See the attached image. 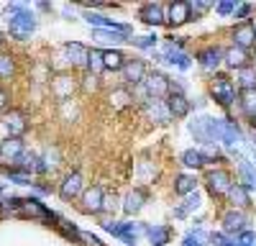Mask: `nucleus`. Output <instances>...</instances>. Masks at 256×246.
<instances>
[{
  "instance_id": "obj_1",
  "label": "nucleus",
  "mask_w": 256,
  "mask_h": 246,
  "mask_svg": "<svg viewBox=\"0 0 256 246\" xmlns=\"http://www.w3.org/2000/svg\"><path fill=\"white\" fill-rule=\"evenodd\" d=\"M238 136H241V131H238L236 123L223 120V118H212V141L223 144V146H228V149H236Z\"/></svg>"
},
{
  "instance_id": "obj_2",
  "label": "nucleus",
  "mask_w": 256,
  "mask_h": 246,
  "mask_svg": "<svg viewBox=\"0 0 256 246\" xmlns=\"http://www.w3.org/2000/svg\"><path fill=\"white\" fill-rule=\"evenodd\" d=\"M8 26H10V36H13V38H20V41H24L26 36H31V34L36 31V18H34V16L24 8L20 13L10 16Z\"/></svg>"
},
{
  "instance_id": "obj_3",
  "label": "nucleus",
  "mask_w": 256,
  "mask_h": 246,
  "mask_svg": "<svg viewBox=\"0 0 256 246\" xmlns=\"http://www.w3.org/2000/svg\"><path fill=\"white\" fill-rule=\"evenodd\" d=\"M210 92L216 98V102H220L223 108H230L233 100H236V85L228 77H216L210 82Z\"/></svg>"
},
{
  "instance_id": "obj_4",
  "label": "nucleus",
  "mask_w": 256,
  "mask_h": 246,
  "mask_svg": "<svg viewBox=\"0 0 256 246\" xmlns=\"http://www.w3.org/2000/svg\"><path fill=\"white\" fill-rule=\"evenodd\" d=\"M205 182H208V190H210V195H212V198H223V195H228V192H230V188H233V180H230V174H228L226 170L208 172Z\"/></svg>"
},
{
  "instance_id": "obj_5",
  "label": "nucleus",
  "mask_w": 256,
  "mask_h": 246,
  "mask_svg": "<svg viewBox=\"0 0 256 246\" xmlns=\"http://www.w3.org/2000/svg\"><path fill=\"white\" fill-rule=\"evenodd\" d=\"M144 90L148 92V98H169V77H164L162 72H148L144 80Z\"/></svg>"
},
{
  "instance_id": "obj_6",
  "label": "nucleus",
  "mask_w": 256,
  "mask_h": 246,
  "mask_svg": "<svg viewBox=\"0 0 256 246\" xmlns=\"http://www.w3.org/2000/svg\"><path fill=\"white\" fill-rule=\"evenodd\" d=\"M84 20H88L90 26H98V31H116V34H131V26H126V24H118V20H110V18H105V16H98L92 10H84Z\"/></svg>"
},
{
  "instance_id": "obj_7",
  "label": "nucleus",
  "mask_w": 256,
  "mask_h": 246,
  "mask_svg": "<svg viewBox=\"0 0 256 246\" xmlns=\"http://www.w3.org/2000/svg\"><path fill=\"white\" fill-rule=\"evenodd\" d=\"M144 110H146V116L152 118L154 123H159V126H166V123L172 120V116H169V110H166V102H162L156 98L144 100Z\"/></svg>"
},
{
  "instance_id": "obj_8",
  "label": "nucleus",
  "mask_w": 256,
  "mask_h": 246,
  "mask_svg": "<svg viewBox=\"0 0 256 246\" xmlns=\"http://www.w3.org/2000/svg\"><path fill=\"white\" fill-rule=\"evenodd\" d=\"M123 80L128 82V85H144V80H146V64L141 59H131V62H126L123 64Z\"/></svg>"
},
{
  "instance_id": "obj_9",
  "label": "nucleus",
  "mask_w": 256,
  "mask_h": 246,
  "mask_svg": "<svg viewBox=\"0 0 256 246\" xmlns=\"http://www.w3.org/2000/svg\"><path fill=\"white\" fill-rule=\"evenodd\" d=\"M24 154V144H20V138H6V141H0V164H16V159Z\"/></svg>"
},
{
  "instance_id": "obj_10",
  "label": "nucleus",
  "mask_w": 256,
  "mask_h": 246,
  "mask_svg": "<svg viewBox=\"0 0 256 246\" xmlns=\"http://www.w3.org/2000/svg\"><path fill=\"white\" fill-rule=\"evenodd\" d=\"M82 205L88 213H100L105 208V192L102 188H98V184H92V188H88L82 192Z\"/></svg>"
},
{
  "instance_id": "obj_11",
  "label": "nucleus",
  "mask_w": 256,
  "mask_h": 246,
  "mask_svg": "<svg viewBox=\"0 0 256 246\" xmlns=\"http://www.w3.org/2000/svg\"><path fill=\"white\" fill-rule=\"evenodd\" d=\"M233 41H236L233 46H238L244 52L251 49L256 44V28H254V24H238L236 28H233Z\"/></svg>"
},
{
  "instance_id": "obj_12",
  "label": "nucleus",
  "mask_w": 256,
  "mask_h": 246,
  "mask_svg": "<svg viewBox=\"0 0 256 246\" xmlns=\"http://www.w3.org/2000/svg\"><path fill=\"white\" fill-rule=\"evenodd\" d=\"M246 226H248V218H246V213L244 210H228L226 216H223V231L226 234H244L246 231Z\"/></svg>"
},
{
  "instance_id": "obj_13",
  "label": "nucleus",
  "mask_w": 256,
  "mask_h": 246,
  "mask_svg": "<svg viewBox=\"0 0 256 246\" xmlns=\"http://www.w3.org/2000/svg\"><path fill=\"white\" fill-rule=\"evenodd\" d=\"M190 134L195 136L198 141H202V144H212V118L210 116L195 118L190 123Z\"/></svg>"
},
{
  "instance_id": "obj_14",
  "label": "nucleus",
  "mask_w": 256,
  "mask_h": 246,
  "mask_svg": "<svg viewBox=\"0 0 256 246\" xmlns=\"http://www.w3.org/2000/svg\"><path fill=\"white\" fill-rule=\"evenodd\" d=\"M174 41H177V38H174ZM159 59L166 62V64L180 67V70H187V67H190V62H192L184 52H180V41H177V44H166V49H164V54H162Z\"/></svg>"
},
{
  "instance_id": "obj_15",
  "label": "nucleus",
  "mask_w": 256,
  "mask_h": 246,
  "mask_svg": "<svg viewBox=\"0 0 256 246\" xmlns=\"http://www.w3.org/2000/svg\"><path fill=\"white\" fill-rule=\"evenodd\" d=\"M59 195H62V200H77L80 195H82V174L80 172H72V174H67V180L62 182V190H59Z\"/></svg>"
},
{
  "instance_id": "obj_16",
  "label": "nucleus",
  "mask_w": 256,
  "mask_h": 246,
  "mask_svg": "<svg viewBox=\"0 0 256 246\" xmlns=\"http://www.w3.org/2000/svg\"><path fill=\"white\" fill-rule=\"evenodd\" d=\"M138 18L148 26H162V24H166V10L159 3H148L138 10Z\"/></svg>"
},
{
  "instance_id": "obj_17",
  "label": "nucleus",
  "mask_w": 256,
  "mask_h": 246,
  "mask_svg": "<svg viewBox=\"0 0 256 246\" xmlns=\"http://www.w3.org/2000/svg\"><path fill=\"white\" fill-rule=\"evenodd\" d=\"M233 156L238 159V174H241V184L246 190H256V170L248 159H244L236 149H233Z\"/></svg>"
},
{
  "instance_id": "obj_18",
  "label": "nucleus",
  "mask_w": 256,
  "mask_h": 246,
  "mask_svg": "<svg viewBox=\"0 0 256 246\" xmlns=\"http://www.w3.org/2000/svg\"><path fill=\"white\" fill-rule=\"evenodd\" d=\"M3 128H6V134H8V138H20L26 134V118L20 116V113H8L6 116V120H3Z\"/></svg>"
},
{
  "instance_id": "obj_19",
  "label": "nucleus",
  "mask_w": 256,
  "mask_h": 246,
  "mask_svg": "<svg viewBox=\"0 0 256 246\" xmlns=\"http://www.w3.org/2000/svg\"><path fill=\"white\" fill-rule=\"evenodd\" d=\"M190 18H192L190 3H172L166 8V24H172V26H182Z\"/></svg>"
},
{
  "instance_id": "obj_20",
  "label": "nucleus",
  "mask_w": 256,
  "mask_h": 246,
  "mask_svg": "<svg viewBox=\"0 0 256 246\" xmlns=\"http://www.w3.org/2000/svg\"><path fill=\"white\" fill-rule=\"evenodd\" d=\"M146 238L152 246H166L172 238V228L169 226H146Z\"/></svg>"
},
{
  "instance_id": "obj_21",
  "label": "nucleus",
  "mask_w": 256,
  "mask_h": 246,
  "mask_svg": "<svg viewBox=\"0 0 256 246\" xmlns=\"http://www.w3.org/2000/svg\"><path fill=\"white\" fill-rule=\"evenodd\" d=\"M64 54H67L70 59V64L72 67H82V64H88V49H84L82 44H74V41H70V44H64Z\"/></svg>"
},
{
  "instance_id": "obj_22",
  "label": "nucleus",
  "mask_w": 256,
  "mask_h": 246,
  "mask_svg": "<svg viewBox=\"0 0 256 246\" xmlns=\"http://www.w3.org/2000/svg\"><path fill=\"white\" fill-rule=\"evenodd\" d=\"M182 164L187 170H202L205 164H210V159L200 149H187V152H182Z\"/></svg>"
},
{
  "instance_id": "obj_23",
  "label": "nucleus",
  "mask_w": 256,
  "mask_h": 246,
  "mask_svg": "<svg viewBox=\"0 0 256 246\" xmlns=\"http://www.w3.org/2000/svg\"><path fill=\"white\" fill-rule=\"evenodd\" d=\"M198 59H200V64L205 70H216L220 62H223V49L220 46H208V49H202L198 54Z\"/></svg>"
},
{
  "instance_id": "obj_24",
  "label": "nucleus",
  "mask_w": 256,
  "mask_h": 246,
  "mask_svg": "<svg viewBox=\"0 0 256 246\" xmlns=\"http://www.w3.org/2000/svg\"><path fill=\"white\" fill-rule=\"evenodd\" d=\"M223 62H226L228 67H233V70H244L246 62H248V56H246V52L238 49V46H228V49H223Z\"/></svg>"
},
{
  "instance_id": "obj_25",
  "label": "nucleus",
  "mask_w": 256,
  "mask_h": 246,
  "mask_svg": "<svg viewBox=\"0 0 256 246\" xmlns=\"http://www.w3.org/2000/svg\"><path fill=\"white\" fill-rule=\"evenodd\" d=\"M166 110L172 118H184L190 113V102L184 95H169L166 98Z\"/></svg>"
},
{
  "instance_id": "obj_26",
  "label": "nucleus",
  "mask_w": 256,
  "mask_h": 246,
  "mask_svg": "<svg viewBox=\"0 0 256 246\" xmlns=\"http://www.w3.org/2000/svg\"><path fill=\"white\" fill-rule=\"evenodd\" d=\"M52 90L59 100H67L72 92H74V80L67 77V74H56V80L52 82Z\"/></svg>"
},
{
  "instance_id": "obj_27",
  "label": "nucleus",
  "mask_w": 256,
  "mask_h": 246,
  "mask_svg": "<svg viewBox=\"0 0 256 246\" xmlns=\"http://www.w3.org/2000/svg\"><path fill=\"white\" fill-rule=\"evenodd\" d=\"M141 234H146V226H141V223H123L120 226V238L128 246H136V241H138Z\"/></svg>"
},
{
  "instance_id": "obj_28",
  "label": "nucleus",
  "mask_w": 256,
  "mask_h": 246,
  "mask_svg": "<svg viewBox=\"0 0 256 246\" xmlns=\"http://www.w3.org/2000/svg\"><path fill=\"white\" fill-rule=\"evenodd\" d=\"M144 202H146V190H134V192H128L126 195V202H123V208H126V213H138L141 208H144Z\"/></svg>"
},
{
  "instance_id": "obj_29",
  "label": "nucleus",
  "mask_w": 256,
  "mask_h": 246,
  "mask_svg": "<svg viewBox=\"0 0 256 246\" xmlns=\"http://www.w3.org/2000/svg\"><path fill=\"white\" fill-rule=\"evenodd\" d=\"M20 213H24V216H31V218H54L46 208H44V205H41L38 200H24V205H20Z\"/></svg>"
},
{
  "instance_id": "obj_30",
  "label": "nucleus",
  "mask_w": 256,
  "mask_h": 246,
  "mask_svg": "<svg viewBox=\"0 0 256 246\" xmlns=\"http://www.w3.org/2000/svg\"><path fill=\"white\" fill-rule=\"evenodd\" d=\"M198 208H200V192L195 190V192H190V195L184 198V202L174 210V216H177V218H187L192 210H198Z\"/></svg>"
},
{
  "instance_id": "obj_31",
  "label": "nucleus",
  "mask_w": 256,
  "mask_h": 246,
  "mask_svg": "<svg viewBox=\"0 0 256 246\" xmlns=\"http://www.w3.org/2000/svg\"><path fill=\"white\" fill-rule=\"evenodd\" d=\"M241 106L246 110V116L254 123V131H256V90H244L241 92Z\"/></svg>"
},
{
  "instance_id": "obj_32",
  "label": "nucleus",
  "mask_w": 256,
  "mask_h": 246,
  "mask_svg": "<svg viewBox=\"0 0 256 246\" xmlns=\"http://www.w3.org/2000/svg\"><path fill=\"white\" fill-rule=\"evenodd\" d=\"M198 190V180L192 177V174H180L174 180V192L177 195H190V192H195Z\"/></svg>"
},
{
  "instance_id": "obj_33",
  "label": "nucleus",
  "mask_w": 256,
  "mask_h": 246,
  "mask_svg": "<svg viewBox=\"0 0 256 246\" xmlns=\"http://www.w3.org/2000/svg\"><path fill=\"white\" fill-rule=\"evenodd\" d=\"M134 102V95L128 92L126 88H118V90H113V95H110V106L116 108V110H123V108H128Z\"/></svg>"
},
{
  "instance_id": "obj_34",
  "label": "nucleus",
  "mask_w": 256,
  "mask_h": 246,
  "mask_svg": "<svg viewBox=\"0 0 256 246\" xmlns=\"http://www.w3.org/2000/svg\"><path fill=\"white\" fill-rule=\"evenodd\" d=\"M228 195H230V202H233V205H238V208H248V205H251L248 190L244 188V184H233Z\"/></svg>"
},
{
  "instance_id": "obj_35",
  "label": "nucleus",
  "mask_w": 256,
  "mask_h": 246,
  "mask_svg": "<svg viewBox=\"0 0 256 246\" xmlns=\"http://www.w3.org/2000/svg\"><path fill=\"white\" fill-rule=\"evenodd\" d=\"M102 62H105V70H123V64H126V59L118 49L102 52Z\"/></svg>"
},
{
  "instance_id": "obj_36",
  "label": "nucleus",
  "mask_w": 256,
  "mask_h": 246,
  "mask_svg": "<svg viewBox=\"0 0 256 246\" xmlns=\"http://www.w3.org/2000/svg\"><path fill=\"white\" fill-rule=\"evenodd\" d=\"M238 82H241L244 90H256V70L254 67L238 70Z\"/></svg>"
},
{
  "instance_id": "obj_37",
  "label": "nucleus",
  "mask_w": 256,
  "mask_h": 246,
  "mask_svg": "<svg viewBox=\"0 0 256 246\" xmlns=\"http://www.w3.org/2000/svg\"><path fill=\"white\" fill-rule=\"evenodd\" d=\"M84 67H88L92 74H98V72H102L105 70V62H102V52H98V49H92L90 54H88V64H84Z\"/></svg>"
},
{
  "instance_id": "obj_38",
  "label": "nucleus",
  "mask_w": 256,
  "mask_h": 246,
  "mask_svg": "<svg viewBox=\"0 0 256 246\" xmlns=\"http://www.w3.org/2000/svg\"><path fill=\"white\" fill-rule=\"evenodd\" d=\"M92 36H95L98 41H105V44H120V41H128L126 34H116V31H98V28H95Z\"/></svg>"
},
{
  "instance_id": "obj_39",
  "label": "nucleus",
  "mask_w": 256,
  "mask_h": 246,
  "mask_svg": "<svg viewBox=\"0 0 256 246\" xmlns=\"http://www.w3.org/2000/svg\"><path fill=\"white\" fill-rule=\"evenodd\" d=\"M20 205H24V200H20V198H6V200H0V216L20 213Z\"/></svg>"
},
{
  "instance_id": "obj_40",
  "label": "nucleus",
  "mask_w": 256,
  "mask_h": 246,
  "mask_svg": "<svg viewBox=\"0 0 256 246\" xmlns=\"http://www.w3.org/2000/svg\"><path fill=\"white\" fill-rule=\"evenodd\" d=\"M13 70H16L13 56H10V54H0V80L10 77V74H13Z\"/></svg>"
},
{
  "instance_id": "obj_41",
  "label": "nucleus",
  "mask_w": 256,
  "mask_h": 246,
  "mask_svg": "<svg viewBox=\"0 0 256 246\" xmlns=\"http://www.w3.org/2000/svg\"><path fill=\"white\" fill-rule=\"evenodd\" d=\"M131 44L138 46V49H154L156 38H154V36H134V38H131Z\"/></svg>"
},
{
  "instance_id": "obj_42",
  "label": "nucleus",
  "mask_w": 256,
  "mask_h": 246,
  "mask_svg": "<svg viewBox=\"0 0 256 246\" xmlns=\"http://www.w3.org/2000/svg\"><path fill=\"white\" fill-rule=\"evenodd\" d=\"M236 246H256V234L254 231H244L236 236V241H233Z\"/></svg>"
},
{
  "instance_id": "obj_43",
  "label": "nucleus",
  "mask_w": 256,
  "mask_h": 246,
  "mask_svg": "<svg viewBox=\"0 0 256 246\" xmlns=\"http://www.w3.org/2000/svg\"><path fill=\"white\" fill-rule=\"evenodd\" d=\"M182 246H202V231H195V234H190L184 241H182Z\"/></svg>"
},
{
  "instance_id": "obj_44",
  "label": "nucleus",
  "mask_w": 256,
  "mask_h": 246,
  "mask_svg": "<svg viewBox=\"0 0 256 246\" xmlns=\"http://www.w3.org/2000/svg\"><path fill=\"white\" fill-rule=\"evenodd\" d=\"M6 174L10 177V182H18V184H31V177H28V174H20V172H13V170H8Z\"/></svg>"
},
{
  "instance_id": "obj_45",
  "label": "nucleus",
  "mask_w": 256,
  "mask_h": 246,
  "mask_svg": "<svg viewBox=\"0 0 256 246\" xmlns=\"http://www.w3.org/2000/svg\"><path fill=\"white\" fill-rule=\"evenodd\" d=\"M208 8H210V3H205V0H198V3H190V10L195 13V18H198V16H202Z\"/></svg>"
},
{
  "instance_id": "obj_46",
  "label": "nucleus",
  "mask_w": 256,
  "mask_h": 246,
  "mask_svg": "<svg viewBox=\"0 0 256 246\" xmlns=\"http://www.w3.org/2000/svg\"><path fill=\"white\" fill-rule=\"evenodd\" d=\"M80 238H82L84 244H88V246H102V244H100V238H98V236H92L90 231H80Z\"/></svg>"
},
{
  "instance_id": "obj_47",
  "label": "nucleus",
  "mask_w": 256,
  "mask_h": 246,
  "mask_svg": "<svg viewBox=\"0 0 256 246\" xmlns=\"http://www.w3.org/2000/svg\"><path fill=\"white\" fill-rule=\"evenodd\" d=\"M120 226L123 223H116V220H108V223H102V228L108 231V234H113V236H118L120 238Z\"/></svg>"
},
{
  "instance_id": "obj_48",
  "label": "nucleus",
  "mask_w": 256,
  "mask_h": 246,
  "mask_svg": "<svg viewBox=\"0 0 256 246\" xmlns=\"http://www.w3.org/2000/svg\"><path fill=\"white\" fill-rule=\"evenodd\" d=\"M230 10H236V3H230V0H226V3L218 6V13H220V16H228Z\"/></svg>"
},
{
  "instance_id": "obj_49",
  "label": "nucleus",
  "mask_w": 256,
  "mask_h": 246,
  "mask_svg": "<svg viewBox=\"0 0 256 246\" xmlns=\"http://www.w3.org/2000/svg\"><path fill=\"white\" fill-rule=\"evenodd\" d=\"M248 13H251V6H238L236 8V18H246Z\"/></svg>"
},
{
  "instance_id": "obj_50",
  "label": "nucleus",
  "mask_w": 256,
  "mask_h": 246,
  "mask_svg": "<svg viewBox=\"0 0 256 246\" xmlns=\"http://www.w3.org/2000/svg\"><path fill=\"white\" fill-rule=\"evenodd\" d=\"M6 106H8V95L0 90V110H6Z\"/></svg>"
},
{
  "instance_id": "obj_51",
  "label": "nucleus",
  "mask_w": 256,
  "mask_h": 246,
  "mask_svg": "<svg viewBox=\"0 0 256 246\" xmlns=\"http://www.w3.org/2000/svg\"><path fill=\"white\" fill-rule=\"evenodd\" d=\"M251 154L256 156V138H254V136H251Z\"/></svg>"
},
{
  "instance_id": "obj_52",
  "label": "nucleus",
  "mask_w": 256,
  "mask_h": 246,
  "mask_svg": "<svg viewBox=\"0 0 256 246\" xmlns=\"http://www.w3.org/2000/svg\"><path fill=\"white\" fill-rule=\"evenodd\" d=\"M251 62H254V64H251V67H254V70H256V49H254V52H251Z\"/></svg>"
},
{
  "instance_id": "obj_53",
  "label": "nucleus",
  "mask_w": 256,
  "mask_h": 246,
  "mask_svg": "<svg viewBox=\"0 0 256 246\" xmlns=\"http://www.w3.org/2000/svg\"><path fill=\"white\" fill-rule=\"evenodd\" d=\"M3 44H6V38H3V34H0V49H3Z\"/></svg>"
},
{
  "instance_id": "obj_54",
  "label": "nucleus",
  "mask_w": 256,
  "mask_h": 246,
  "mask_svg": "<svg viewBox=\"0 0 256 246\" xmlns=\"http://www.w3.org/2000/svg\"><path fill=\"white\" fill-rule=\"evenodd\" d=\"M251 136H254V138H256V131H254V134H251Z\"/></svg>"
},
{
  "instance_id": "obj_55",
  "label": "nucleus",
  "mask_w": 256,
  "mask_h": 246,
  "mask_svg": "<svg viewBox=\"0 0 256 246\" xmlns=\"http://www.w3.org/2000/svg\"><path fill=\"white\" fill-rule=\"evenodd\" d=\"M254 28H256V24H254Z\"/></svg>"
},
{
  "instance_id": "obj_56",
  "label": "nucleus",
  "mask_w": 256,
  "mask_h": 246,
  "mask_svg": "<svg viewBox=\"0 0 256 246\" xmlns=\"http://www.w3.org/2000/svg\"><path fill=\"white\" fill-rule=\"evenodd\" d=\"M0 190H3V188H0Z\"/></svg>"
}]
</instances>
